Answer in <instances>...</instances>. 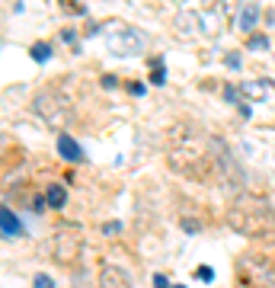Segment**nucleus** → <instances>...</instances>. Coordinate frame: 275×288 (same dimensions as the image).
Listing matches in <instances>:
<instances>
[{"mask_svg":"<svg viewBox=\"0 0 275 288\" xmlns=\"http://www.w3.org/2000/svg\"><path fill=\"white\" fill-rule=\"evenodd\" d=\"M224 64L230 67V71H240V51H227V58H224Z\"/></svg>","mask_w":275,"mask_h":288,"instance_id":"15","label":"nucleus"},{"mask_svg":"<svg viewBox=\"0 0 275 288\" xmlns=\"http://www.w3.org/2000/svg\"><path fill=\"white\" fill-rule=\"evenodd\" d=\"M102 231H106V234H118V231H122V224H118V221H115V224H106Z\"/></svg>","mask_w":275,"mask_h":288,"instance_id":"23","label":"nucleus"},{"mask_svg":"<svg viewBox=\"0 0 275 288\" xmlns=\"http://www.w3.org/2000/svg\"><path fill=\"white\" fill-rule=\"evenodd\" d=\"M154 288H176V285H170L167 275H154Z\"/></svg>","mask_w":275,"mask_h":288,"instance_id":"20","label":"nucleus"},{"mask_svg":"<svg viewBox=\"0 0 275 288\" xmlns=\"http://www.w3.org/2000/svg\"><path fill=\"white\" fill-rule=\"evenodd\" d=\"M186 125H176L170 132V147H167V167L179 176L192 182H234L240 179L234 154L224 147L221 138H208L202 132Z\"/></svg>","mask_w":275,"mask_h":288,"instance_id":"1","label":"nucleus"},{"mask_svg":"<svg viewBox=\"0 0 275 288\" xmlns=\"http://www.w3.org/2000/svg\"><path fill=\"white\" fill-rule=\"evenodd\" d=\"M45 199H48V208H64V202H67V189L61 186V182H51V186L45 189Z\"/></svg>","mask_w":275,"mask_h":288,"instance_id":"11","label":"nucleus"},{"mask_svg":"<svg viewBox=\"0 0 275 288\" xmlns=\"http://www.w3.org/2000/svg\"><path fill=\"white\" fill-rule=\"evenodd\" d=\"M102 39H106V48L118 58H134L148 45L141 29H134V26H128V23H115V20L102 26Z\"/></svg>","mask_w":275,"mask_h":288,"instance_id":"4","label":"nucleus"},{"mask_svg":"<svg viewBox=\"0 0 275 288\" xmlns=\"http://www.w3.org/2000/svg\"><path fill=\"white\" fill-rule=\"evenodd\" d=\"M29 55H32V61H39V64H45V61L51 58V45H48V42H36V45L29 48Z\"/></svg>","mask_w":275,"mask_h":288,"instance_id":"12","label":"nucleus"},{"mask_svg":"<svg viewBox=\"0 0 275 288\" xmlns=\"http://www.w3.org/2000/svg\"><path fill=\"white\" fill-rule=\"evenodd\" d=\"M32 288H55V282H51V275L39 272V275H36V282H32Z\"/></svg>","mask_w":275,"mask_h":288,"instance_id":"14","label":"nucleus"},{"mask_svg":"<svg viewBox=\"0 0 275 288\" xmlns=\"http://www.w3.org/2000/svg\"><path fill=\"white\" fill-rule=\"evenodd\" d=\"M256 23H259V10H256V7H243V10L237 13V26L243 32H253Z\"/></svg>","mask_w":275,"mask_h":288,"instance_id":"10","label":"nucleus"},{"mask_svg":"<svg viewBox=\"0 0 275 288\" xmlns=\"http://www.w3.org/2000/svg\"><path fill=\"white\" fill-rule=\"evenodd\" d=\"M240 119H243V122L250 119V106H246V103H240Z\"/></svg>","mask_w":275,"mask_h":288,"instance_id":"24","label":"nucleus"},{"mask_svg":"<svg viewBox=\"0 0 275 288\" xmlns=\"http://www.w3.org/2000/svg\"><path fill=\"white\" fill-rule=\"evenodd\" d=\"M224 100H227V103H237V100H240V90L227 83V86H224Z\"/></svg>","mask_w":275,"mask_h":288,"instance_id":"18","label":"nucleus"},{"mask_svg":"<svg viewBox=\"0 0 275 288\" xmlns=\"http://www.w3.org/2000/svg\"><path fill=\"white\" fill-rule=\"evenodd\" d=\"M151 83H157V86H163V83H167V74H163V67H154V74H151Z\"/></svg>","mask_w":275,"mask_h":288,"instance_id":"17","label":"nucleus"},{"mask_svg":"<svg viewBox=\"0 0 275 288\" xmlns=\"http://www.w3.org/2000/svg\"><path fill=\"white\" fill-rule=\"evenodd\" d=\"M36 112L45 122H61L64 119V106L58 103V96H51V93H39L36 96Z\"/></svg>","mask_w":275,"mask_h":288,"instance_id":"5","label":"nucleus"},{"mask_svg":"<svg viewBox=\"0 0 275 288\" xmlns=\"http://www.w3.org/2000/svg\"><path fill=\"white\" fill-rule=\"evenodd\" d=\"M176 288H186V285H176Z\"/></svg>","mask_w":275,"mask_h":288,"instance_id":"25","label":"nucleus"},{"mask_svg":"<svg viewBox=\"0 0 275 288\" xmlns=\"http://www.w3.org/2000/svg\"><path fill=\"white\" fill-rule=\"evenodd\" d=\"M227 228L243 234L250 240L275 237V208L269 205L265 196H253V192H240L227 208Z\"/></svg>","mask_w":275,"mask_h":288,"instance_id":"2","label":"nucleus"},{"mask_svg":"<svg viewBox=\"0 0 275 288\" xmlns=\"http://www.w3.org/2000/svg\"><path fill=\"white\" fill-rule=\"evenodd\" d=\"M195 275H199L202 282H211V278H214V269H211V266H199V269H195Z\"/></svg>","mask_w":275,"mask_h":288,"instance_id":"16","label":"nucleus"},{"mask_svg":"<svg viewBox=\"0 0 275 288\" xmlns=\"http://www.w3.org/2000/svg\"><path fill=\"white\" fill-rule=\"evenodd\" d=\"M58 154H61L67 163H83V157H87V154H83V147L77 144L71 135H61V138H58Z\"/></svg>","mask_w":275,"mask_h":288,"instance_id":"7","label":"nucleus"},{"mask_svg":"<svg viewBox=\"0 0 275 288\" xmlns=\"http://www.w3.org/2000/svg\"><path fill=\"white\" fill-rule=\"evenodd\" d=\"M99 288H134L125 269H118L112 263H106L99 269Z\"/></svg>","mask_w":275,"mask_h":288,"instance_id":"6","label":"nucleus"},{"mask_svg":"<svg viewBox=\"0 0 275 288\" xmlns=\"http://www.w3.org/2000/svg\"><path fill=\"white\" fill-rule=\"evenodd\" d=\"M102 86H106V90H112V86H118V80H115L112 74H106V77H102Z\"/></svg>","mask_w":275,"mask_h":288,"instance_id":"21","label":"nucleus"},{"mask_svg":"<svg viewBox=\"0 0 275 288\" xmlns=\"http://www.w3.org/2000/svg\"><path fill=\"white\" fill-rule=\"evenodd\" d=\"M240 93H250V96H272L275 93V80H269V77H262V80H250V83H243L240 86Z\"/></svg>","mask_w":275,"mask_h":288,"instance_id":"9","label":"nucleus"},{"mask_svg":"<svg viewBox=\"0 0 275 288\" xmlns=\"http://www.w3.org/2000/svg\"><path fill=\"white\" fill-rule=\"evenodd\" d=\"M0 228H4V237H7V240H13V237H20V234H23L20 218H16L10 208H4V212H0Z\"/></svg>","mask_w":275,"mask_h":288,"instance_id":"8","label":"nucleus"},{"mask_svg":"<svg viewBox=\"0 0 275 288\" xmlns=\"http://www.w3.org/2000/svg\"><path fill=\"white\" fill-rule=\"evenodd\" d=\"M128 93H131V96H144V93H148V86H144V83H128Z\"/></svg>","mask_w":275,"mask_h":288,"instance_id":"19","label":"nucleus"},{"mask_svg":"<svg viewBox=\"0 0 275 288\" xmlns=\"http://www.w3.org/2000/svg\"><path fill=\"white\" fill-rule=\"evenodd\" d=\"M74 39H77L74 29H64V32H61V42H74Z\"/></svg>","mask_w":275,"mask_h":288,"instance_id":"22","label":"nucleus"},{"mask_svg":"<svg viewBox=\"0 0 275 288\" xmlns=\"http://www.w3.org/2000/svg\"><path fill=\"white\" fill-rule=\"evenodd\" d=\"M83 247H87V237H83V228L74 221H61L51 234V259L64 269H74L83 259Z\"/></svg>","mask_w":275,"mask_h":288,"instance_id":"3","label":"nucleus"},{"mask_svg":"<svg viewBox=\"0 0 275 288\" xmlns=\"http://www.w3.org/2000/svg\"><path fill=\"white\" fill-rule=\"evenodd\" d=\"M246 48H250V51H265V48H269V36H250Z\"/></svg>","mask_w":275,"mask_h":288,"instance_id":"13","label":"nucleus"}]
</instances>
